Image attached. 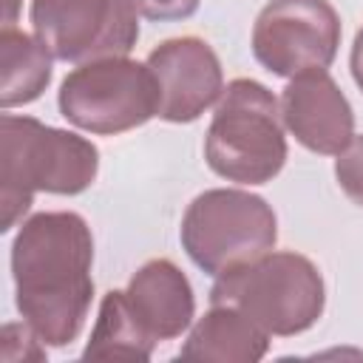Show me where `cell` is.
<instances>
[{
  "label": "cell",
  "mask_w": 363,
  "mask_h": 363,
  "mask_svg": "<svg viewBox=\"0 0 363 363\" xmlns=\"http://www.w3.org/2000/svg\"><path fill=\"white\" fill-rule=\"evenodd\" d=\"M94 238L77 213H37L11 244V275L23 320L48 346L77 340L85 326L94 278Z\"/></svg>",
  "instance_id": "obj_1"
},
{
  "label": "cell",
  "mask_w": 363,
  "mask_h": 363,
  "mask_svg": "<svg viewBox=\"0 0 363 363\" xmlns=\"http://www.w3.org/2000/svg\"><path fill=\"white\" fill-rule=\"evenodd\" d=\"M99 150L68 130L31 116L0 119V230L9 233L31 207L37 190L74 196L94 184Z\"/></svg>",
  "instance_id": "obj_2"
},
{
  "label": "cell",
  "mask_w": 363,
  "mask_h": 363,
  "mask_svg": "<svg viewBox=\"0 0 363 363\" xmlns=\"http://www.w3.org/2000/svg\"><path fill=\"white\" fill-rule=\"evenodd\" d=\"M213 173L238 184H264L286 162L278 99L255 79H233L213 113L204 139Z\"/></svg>",
  "instance_id": "obj_3"
},
{
  "label": "cell",
  "mask_w": 363,
  "mask_h": 363,
  "mask_svg": "<svg viewBox=\"0 0 363 363\" xmlns=\"http://www.w3.org/2000/svg\"><path fill=\"white\" fill-rule=\"evenodd\" d=\"M323 278L298 252H267L258 261L216 278L210 303H227L250 315L269 335H301L323 312Z\"/></svg>",
  "instance_id": "obj_4"
},
{
  "label": "cell",
  "mask_w": 363,
  "mask_h": 363,
  "mask_svg": "<svg viewBox=\"0 0 363 363\" xmlns=\"http://www.w3.org/2000/svg\"><path fill=\"white\" fill-rule=\"evenodd\" d=\"M278 221L272 207L247 190H204L182 218V247L213 278L230 275L272 252Z\"/></svg>",
  "instance_id": "obj_5"
},
{
  "label": "cell",
  "mask_w": 363,
  "mask_h": 363,
  "mask_svg": "<svg viewBox=\"0 0 363 363\" xmlns=\"http://www.w3.org/2000/svg\"><path fill=\"white\" fill-rule=\"evenodd\" d=\"M60 113L91 133L111 136L159 116V88L147 65L128 57L82 62L60 85Z\"/></svg>",
  "instance_id": "obj_6"
},
{
  "label": "cell",
  "mask_w": 363,
  "mask_h": 363,
  "mask_svg": "<svg viewBox=\"0 0 363 363\" xmlns=\"http://www.w3.org/2000/svg\"><path fill=\"white\" fill-rule=\"evenodd\" d=\"M130 0H31L37 40L62 62L125 57L139 40Z\"/></svg>",
  "instance_id": "obj_7"
},
{
  "label": "cell",
  "mask_w": 363,
  "mask_h": 363,
  "mask_svg": "<svg viewBox=\"0 0 363 363\" xmlns=\"http://www.w3.org/2000/svg\"><path fill=\"white\" fill-rule=\"evenodd\" d=\"M337 45L340 17L329 0H269L252 26V54L278 77L326 71Z\"/></svg>",
  "instance_id": "obj_8"
},
{
  "label": "cell",
  "mask_w": 363,
  "mask_h": 363,
  "mask_svg": "<svg viewBox=\"0 0 363 363\" xmlns=\"http://www.w3.org/2000/svg\"><path fill=\"white\" fill-rule=\"evenodd\" d=\"M159 88V116L193 122L224 94V74L216 51L199 37H176L147 54L145 62Z\"/></svg>",
  "instance_id": "obj_9"
},
{
  "label": "cell",
  "mask_w": 363,
  "mask_h": 363,
  "mask_svg": "<svg viewBox=\"0 0 363 363\" xmlns=\"http://www.w3.org/2000/svg\"><path fill=\"white\" fill-rule=\"evenodd\" d=\"M278 105L289 133L315 153L337 156L354 136L352 105L326 71L292 77Z\"/></svg>",
  "instance_id": "obj_10"
},
{
  "label": "cell",
  "mask_w": 363,
  "mask_h": 363,
  "mask_svg": "<svg viewBox=\"0 0 363 363\" xmlns=\"http://www.w3.org/2000/svg\"><path fill=\"white\" fill-rule=\"evenodd\" d=\"M125 298L130 303V312L142 323V329L156 343L179 337L190 326L196 312L190 281L167 258H153L142 264L133 272L125 289Z\"/></svg>",
  "instance_id": "obj_11"
},
{
  "label": "cell",
  "mask_w": 363,
  "mask_h": 363,
  "mask_svg": "<svg viewBox=\"0 0 363 363\" xmlns=\"http://www.w3.org/2000/svg\"><path fill=\"white\" fill-rule=\"evenodd\" d=\"M269 349V332H264L250 315L235 306L213 303L190 329L179 357L216 360V363H255Z\"/></svg>",
  "instance_id": "obj_12"
},
{
  "label": "cell",
  "mask_w": 363,
  "mask_h": 363,
  "mask_svg": "<svg viewBox=\"0 0 363 363\" xmlns=\"http://www.w3.org/2000/svg\"><path fill=\"white\" fill-rule=\"evenodd\" d=\"M51 82V51L11 26L0 34V105L14 108L37 99Z\"/></svg>",
  "instance_id": "obj_13"
},
{
  "label": "cell",
  "mask_w": 363,
  "mask_h": 363,
  "mask_svg": "<svg viewBox=\"0 0 363 363\" xmlns=\"http://www.w3.org/2000/svg\"><path fill=\"white\" fill-rule=\"evenodd\" d=\"M156 340L142 329L125 289H111L99 303V318L82 352L85 360H147Z\"/></svg>",
  "instance_id": "obj_14"
},
{
  "label": "cell",
  "mask_w": 363,
  "mask_h": 363,
  "mask_svg": "<svg viewBox=\"0 0 363 363\" xmlns=\"http://www.w3.org/2000/svg\"><path fill=\"white\" fill-rule=\"evenodd\" d=\"M335 176L340 190L363 207V136H352V142L337 153Z\"/></svg>",
  "instance_id": "obj_15"
},
{
  "label": "cell",
  "mask_w": 363,
  "mask_h": 363,
  "mask_svg": "<svg viewBox=\"0 0 363 363\" xmlns=\"http://www.w3.org/2000/svg\"><path fill=\"white\" fill-rule=\"evenodd\" d=\"M145 20H187L196 14L199 0H130Z\"/></svg>",
  "instance_id": "obj_16"
},
{
  "label": "cell",
  "mask_w": 363,
  "mask_h": 363,
  "mask_svg": "<svg viewBox=\"0 0 363 363\" xmlns=\"http://www.w3.org/2000/svg\"><path fill=\"white\" fill-rule=\"evenodd\" d=\"M349 65H352V77L357 82V88L363 91V28L357 31L354 37V45H352V57H349Z\"/></svg>",
  "instance_id": "obj_17"
}]
</instances>
